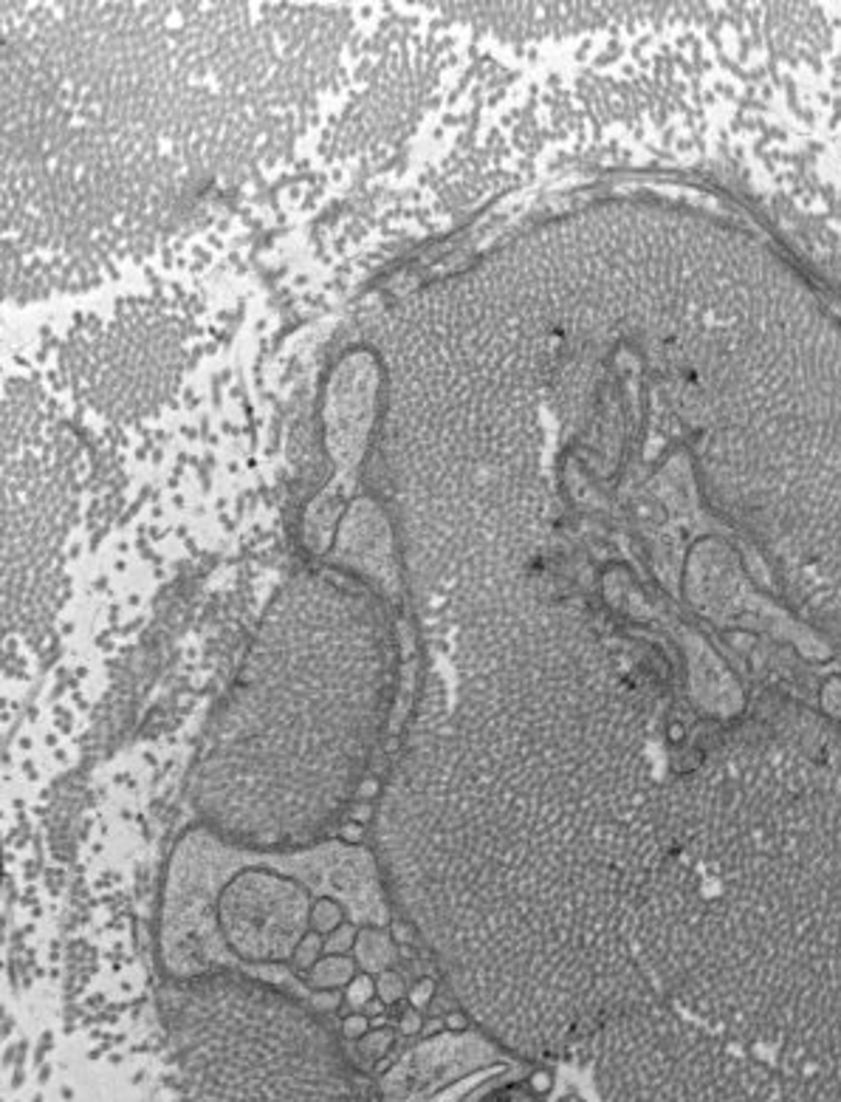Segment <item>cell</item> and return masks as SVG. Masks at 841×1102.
Returning a JSON list of instances; mask_svg holds the SVG:
<instances>
[{"mask_svg":"<svg viewBox=\"0 0 841 1102\" xmlns=\"http://www.w3.org/2000/svg\"><path fill=\"white\" fill-rule=\"evenodd\" d=\"M384 1006H388V1003H384L382 998H373V1001H370L368 1006H365V1015H368V1017H379L384 1012Z\"/></svg>","mask_w":841,"mask_h":1102,"instance_id":"18","label":"cell"},{"mask_svg":"<svg viewBox=\"0 0 841 1102\" xmlns=\"http://www.w3.org/2000/svg\"><path fill=\"white\" fill-rule=\"evenodd\" d=\"M562 1102H582V1100H562Z\"/></svg>","mask_w":841,"mask_h":1102,"instance_id":"20","label":"cell"},{"mask_svg":"<svg viewBox=\"0 0 841 1102\" xmlns=\"http://www.w3.org/2000/svg\"><path fill=\"white\" fill-rule=\"evenodd\" d=\"M359 936V924L354 919L336 927L328 938H325V956H354V944Z\"/></svg>","mask_w":841,"mask_h":1102,"instance_id":"9","label":"cell"},{"mask_svg":"<svg viewBox=\"0 0 841 1102\" xmlns=\"http://www.w3.org/2000/svg\"><path fill=\"white\" fill-rule=\"evenodd\" d=\"M314 888L271 865H237L226 871L212 902L217 938L240 964H291L311 933Z\"/></svg>","mask_w":841,"mask_h":1102,"instance_id":"2","label":"cell"},{"mask_svg":"<svg viewBox=\"0 0 841 1102\" xmlns=\"http://www.w3.org/2000/svg\"><path fill=\"white\" fill-rule=\"evenodd\" d=\"M444 1026H447V1032H469V1029H474V1021L469 1017V1012H463L458 1006V1010L447 1012V1017H444Z\"/></svg>","mask_w":841,"mask_h":1102,"instance_id":"17","label":"cell"},{"mask_svg":"<svg viewBox=\"0 0 841 1102\" xmlns=\"http://www.w3.org/2000/svg\"><path fill=\"white\" fill-rule=\"evenodd\" d=\"M354 961L359 964V972L382 976V972L395 970V964L402 961V947H399L390 927H382V924H359V936H356L354 944Z\"/></svg>","mask_w":841,"mask_h":1102,"instance_id":"4","label":"cell"},{"mask_svg":"<svg viewBox=\"0 0 841 1102\" xmlns=\"http://www.w3.org/2000/svg\"><path fill=\"white\" fill-rule=\"evenodd\" d=\"M399 1029H402L404 1035H418V1032L424 1029V1017H420V1010L407 1006V1010L402 1012V1017H399Z\"/></svg>","mask_w":841,"mask_h":1102,"instance_id":"16","label":"cell"},{"mask_svg":"<svg viewBox=\"0 0 841 1102\" xmlns=\"http://www.w3.org/2000/svg\"><path fill=\"white\" fill-rule=\"evenodd\" d=\"M359 976L354 956H323L314 970L305 976V987L314 992H339Z\"/></svg>","mask_w":841,"mask_h":1102,"instance_id":"5","label":"cell"},{"mask_svg":"<svg viewBox=\"0 0 841 1102\" xmlns=\"http://www.w3.org/2000/svg\"><path fill=\"white\" fill-rule=\"evenodd\" d=\"M483 1102H539V1100H537V1094H534V1091L517 1089L514 1082H508V1086L497 1089L492 1097H486V1100H483Z\"/></svg>","mask_w":841,"mask_h":1102,"instance_id":"14","label":"cell"},{"mask_svg":"<svg viewBox=\"0 0 841 1102\" xmlns=\"http://www.w3.org/2000/svg\"><path fill=\"white\" fill-rule=\"evenodd\" d=\"M506 1051L474 1029L424 1037L384 1075L382 1102H483L519 1075Z\"/></svg>","mask_w":841,"mask_h":1102,"instance_id":"3","label":"cell"},{"mask_svg":"<svg viewBox=\"0 0 841 1102\" xmlns=\"http://www.w3.org/2000/svg\"><path fill=\"white\" fill-rule=\"evenodd\" d=\"M336 839L345 845H350V848H362V845L368 843V825L359 823V820L348 817L343 825H339V828H336Z\"/></svg>","mask_w":841,"mask_h":1102,"instance_id":"13","label":"cell"},{"mask_svg":"<svg viewBox=\"0 0 841 1102\" xmlns=\"http://www.w3.org/2000/svg\"><path fill=\"white\" fill-rule=\"evenodd\" d=\"M390 713L375 650L269 639L210 724L190 783L198 820L237 851H309L348 820Z\"/></svg>","mask_w":841,"mask_h":1102,"instance_id":"1","label":"cell"},{"mask_svg":"<svg viewBox=\"0 0 841 1102\" xmlns=\"http://www.w3.org/2000/svg\"><path fill=\"white\" fill-rule=\"evenodd\" d=\"M323 953H325V936H319V933L311 931L309 936H305L303 942H300V947H296L294 958H291V967H294V976L296 978L309 976V972L314 970L316 964H319Z\"/></svg>","mask_w":841,"mask_h":1102,"instance_id":"7","label":"cell"},{"mask_svg":"<svg viewBox=\"0 0 841 1102\" xmlns=\"http://www.w3.org/2000/svg\"><path fill=\"white\" fill-rule=\"evenodd\" d=\"M350 919L348 908L339 897H316L311 908V931L328 938L336 927H343Z\"/></svg>","mask_w":841,"mask_h":1102,"instance_id":"6","label":"cell"},{"mask_svg":"<svg viewBox=\"0 0 841 1102\" xmlns=\"http://www.w3.org/2000/svg\"><path fill=\"white\" fill-rule=\"evenodd\" d=\"M435 995H438V981L429 976H420L418 981H413V987H410L407 1001L410 1006H415V1010H424V1006H429V1003L435 1001Z\"/></svg>","mask_w":841,"mask_h":1102,"instance_id":"12","label":"cell"},{"mask_svg":"<svg viewBox=\"0 0 841 1102\" xmlns=\"http://www.w3.org/2000/svg\"><path fill=\"white\" fill-rule=\"evenodd\" d=\"M420 1032H424V1037H435L440 1035V1032H447V1026H444V1021H427Z\"/></svg>","mask_w":841,"mask_h":1102,"instance_id":"19","label":"cell"},{"mask_svg":"<svg viewBox=\"0 0 841 1102\" xmlns=\"http://www.w3.org/2000/svg\"><path fill=\"white\" fill-rule=\"evenodd\" d=\"M345 998H348L350 1006H356V1010H365V1006H368L373 998H379L375 995V976L359 972V976H356L354 981L345 987Z\"/></svg>","mask_w":841,"mask_h":1102,"instance_id":"10","label":"cell"},{"mask_svg":"<svg viewBox=\"0 0 841 1102\" xmlns=\"http://www.w3.org/2000/svg\"><path fill=\"white\" fill-rule=\"evenodd\" d=\"M343 1029H345V1037H354V1040H362V1037L368 1035L370 1029H373V1023H370V1017L365 1015V1012H354V1015L345 1017Z\"/></svg>","mask_w":841,"mask_h":1102,"instance_id":"15","label":"cell"},{"mask_svg":"<svg viewBox=\"0 0 841 1102\" xmlns=\"http://www.w3.org/2000/svg\"><path fill=\"white\" fill-rule=\"evenodd\" d=\"M407 992H410V987L399 970H388V972H382V976H375V995L382 998L388 1006L404 1001V998H407Z\"/></svg>","mask_w":841,"mask_h":1102,"instance_id":"8","label":"cell"},{"mask_svg":"<svg viewBox=\"0 0 841 1102\" xmlns=\"http://www.w3.org/2000/svg\"><path fill=\"white\" fill-rule=\"evenodd\" d=\"M390 1049H393V1032L390 1029H370L368 1035L359 1040V1051H362L365 1057H370V1060H379V1057L388 1055Z\"/></svg>","mask_w":841,"mask_h":1102,"instance_id":"11","label":"cell"}]
</instances>
